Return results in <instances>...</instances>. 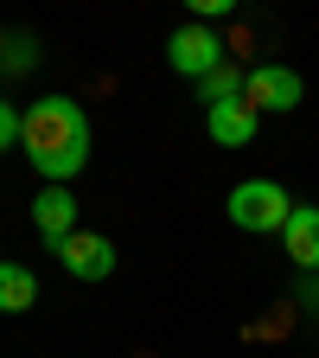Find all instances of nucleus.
Returning <instances> with one entry per match:
<instances>
[{
	"instance_id": "obj_8",
	"label": "nucleus",
	"mask_w": 319,
	"mask_h": 358,
	"mask_svg": "<svg viewBox=\"0 0 319 358\" xmlns=\"http://www.w3.org/2000/svg\"><path fill=\"white\" fill-rule=\"evenodd\" d=\"M281 243H288V256H294L300 268H319V205H294Z\"/></svg>"
},
{
	"instance_id": "obj_10",
	"label": "nucleus",
	"mask_w": 319,
	"mask_h": 358,
	"mask_svg": "<svg viewBox=\"0 0 319 358\" xmlns=\"http://www.w3.org/2000/svg\"><path fill=\"white\" fill-rule=\"evenodd\" d=\"M243 83H249V71H237V64H217V71L198 83V96H205V109H217V103H243Z\"/></svg>"
},
{
	"instance_id": "obj_11",
	"label": "nucleus",
	"mask_w": 319,
	"mask_h": 358,
	"mask_svg": "<svg viewBox=\"0 0 319 358\" xmlns=\"http://www.w3.org/2000/svg\"><path fill=\"white\" fill-rule=\"evenodd\" d=\"M20 122H26V115H20L7 96H0V154H7V148H20Z\"/></svg>"
},
{
	"instance_id": "obj_4",
	"label": "nucleus",
	"mask_w": 319,
	"mask_h": 358,
	"mask_svg": "<svg viewBox=\"0 0 319 358\" xmlns=\"http://www.w3.org/2000/svg\"><path fill=\"white\" fill-rule=\"evenodd\" d=\"M300 71H288V64H255L249 71V83H243V103L255 109V115H288V109H300Z\"/></svg>"
},
{
	"instance_id": "obj_5",
	"label": "nucleus",
	"mask_w": 319,
	"mask_h": 358,
	"mask_svg": "<svg viewBox=\"0 0 319 358\" xmlns=\"http://www.w3.org/2000/svg\"><path fill=\"white\" fill-rule=\"evenodd\" d=\"M52 256L64 262V275H77V282H109L115 275V243L103 231H71L64 243H52Z\"/></svg>"
},
{
	"instance_id": "obj_6",
	"label": "nucleus",
	"mask_w": 319,
	"mask_h": 358,
	"mask_svg": "<svg viewBox=\"0 0 319 358\" xmlns=\"http://www.w3.org/2000/svg\"><path fill=\"white\" fill-rule=\"evenodd\" d=\"M32 224L45 231V243H64L77 231V199H71V186H45L32 199Z\"/></svg>"
},
{
	"instance_id": "obj_9",
	"label": "nucleus",
	"mask_w": 319,
	"mask_h": 358,
	"mask_svg": "<svg viewBox=\"0 0 319 358\" xmlns=\"http://www.w3.org/2000/svg\"><path fill=\"white\" fill-rule=\"evenodd\" d=\"M38 301V275L26 262H0V313H26Z\"/></svg>"
},
{
	"instance_id": "obj_7",
	"label": "nucleus",
	"mask_w": 319,
	"mask_h": 358,
	"mask_svg": "<svg viewBox=\"0 0 319 358\" xmlns=\"http://www.w3.org/2000/svg\"><path fill=\"white\" fill-rule=\"evenodd\" d=\"M255 109L249 103H217V109H205V128H211V141L217 148H249L255 141Z\"/></svg>"
},
{
	"instance_id": "obj_2",
	"label": "nucleus",
	"mask_w": 319,
	"mask_h": 358,
	"mask_svg": "<svg viewBox=\"0 0 319 358\" xmlns=\"http://www.w3.org/2000/svg\"><path fill=\"white\" fill-rule=\"evenodd\" d=\"M294 217V199L275 186V179H243V186H230V224L249 237H268V231H288Z\"/></svg>"
},
{
	"instance_id": "obj_1",
	"label": "nucleus",
	"mask_w": 319,
	"mask_h": 358,
	"mask_svg": "<svg viewBox=\"0 0 319 358\" xmlns=\"http://www.w3.org/2000/svg\"><path fill=\"white\" fill-rule=\"evenodd\" d=\"M20 148L38 166L45 186H64V179H77L83 160H89V115L71 96H38L26 109V122H20Z\"/></svg>"
},
{
	"instance_id": "obj_3",
	"label": "nucleus",
	"mask_w": 319,
	"mask_h": 358,
	"mask_svg": "<svg viewBox=\"0 0 319 358\" xmlns=\"http://www.w3.org/2000/svg\"><path fill=\"white\" fill-rule=\"evenodd\" d=\"M166 64H172L179 77L205 83L217 64H230V52H223V38H217L211 26H179V32L166 38Z\"/></svg>"
}]
</instances>
